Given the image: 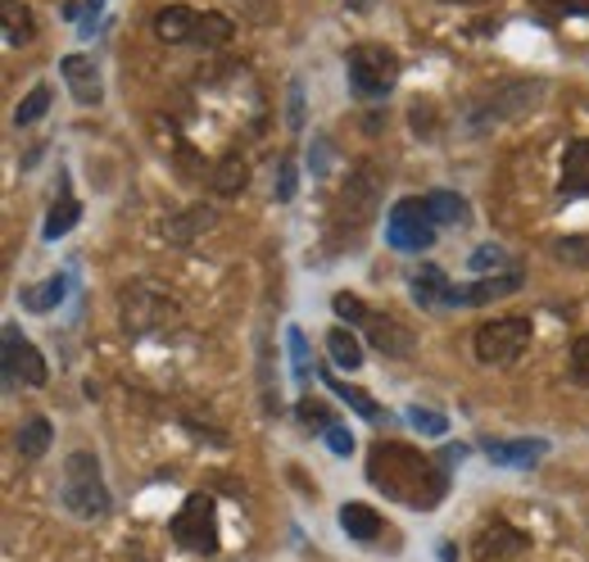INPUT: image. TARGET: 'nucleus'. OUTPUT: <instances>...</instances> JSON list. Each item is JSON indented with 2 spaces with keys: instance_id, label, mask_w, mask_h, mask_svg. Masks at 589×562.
I'll return each instance as SVG.
<instances>
[{
  "instance_id": "72a5a7b5",
  "label": "nucleus",
  "mask_w": 589,
  "mask_h": 562,
  "mask_svg": "<svg viewBox=\"0 0 589 562\" xmlns=\"http://www.w3.org/2000/svg\"><path fill=\"white\" fill-rule=\"evenodd\" d=\"M409 422L422 436H445L450 431V417H440L435 408H409Z\"/></svg>"
},
{
  "instance_id": "cd10ccee",
  "label": "nucleus",
  "mask_w": 589,
  "mask_h": 562,
  "mask_svg": "<svg viewBox=\"0 0 589 562\" xmlns=\"http://www.w3.org/2000/svg\"><path fill=\"white\" fill-rule=\"evenodd\" d=\"M32 41V10L19 6V0H6V45H28Z\"/></svg>"
},
{
  "instance_id": "4be33fe9",
  "label": "nucleus",
  "mask_w": 589,
  "mask_h": 562,
  "mask_svg": "<svg viewBox=\"0 0 589 562\" xmlns=\"http://www.w3.org/2000/svg\"><path fill=\"white\" fill-rule=\"evenodd\" d=\"M51 445H55V427H51V417H28L23 427H19V454H23L28 462L45 458V454H51Z\"/></svg>"
},
{
  "instance_id": "79ce46f5",
  "label": "nucleus",
  "mask_w": 589,
  "mask_h": 562,
  "mask_svg": "<svg viewBox=\"0 0 589 562\" xmlns=\"http://www.w3.org/2000/svg\"><path fill=\"white\" fill-rule=\"evenodd\" d=\"M539 6H554L562 14H589V0H539Z\"/></svg>"
},
{
  "instance_id": "f3484780",
  "label": "nucleus",
  "mask_w": 589,
  "mask_h": 562,
  "mask_svg": "<svg viewBox=\"0 0 589 562\" xmlns=\"http://www.w3.org/2000/svg\"><path fill=\"white\" fill-rule=\"evenodd\" d=\"M562 196H589V140H567L562 150Z\"/></svg>"
},
{
  "instance_id": "7ed1b4c3",
  "label": "nucleus",
  "mask_w": 589,
  "mask_h": 562,
  "mask_svg": "<svg viewBox=\"0 0 589 562\" xmlns=\"http://www.w3.org/2000/svg\"><path fill=\"white\" fill-rule=\"evenodd\" d=\"M64 508L73 512V518L82 522H95V518H105V512L114 508L110 499V486H105V472H101V458H95L91 449H78L69 454L64 462V490H60Z\"/></svg>"
},
{
  "instance_id": "c9c22d12",
  "label": "nucleus",
  "mask_w": 589,
  "mask_h": 562,
  "mask_svg": "<svg viewBox=\"0 0 589 562\" xmlns=\"http://www.w3.org/2000/svg\"><path fill=\"white\" fill-rule=\"evenodd\" d=\"M571 382L576 386H589V336H580L571 345Z\"/></svg>"
},
{
  "instance_id": "c756f323",
  "label": "nucleus",
  "mask_w": 589,
  "mask_h": 562,
  "mask_svg": "<svg viewBox=\"0 0 589 562\" xmlns=\"http://www.w3.org/2000/svg\"><path fill=\"white\" fill-rule=\"evenodd\" d=\"M45 110H51V86H45V82H37V86L28 91V101L14 110V123H19V127H32V123H37Z\"/></svg>"
},
{
  "instance_id": "2f4dec72",
  "label": "nucleus",
  "mask_w": 589,
  "mask_h": 562,
  "mask_svg": "<svg viewBox=\"0 0 589 562\" xmlns=\"http://www.w3.org/2000/svg\"><path fill=\"white\" fill-rule=\"evenodd\" d=\"M286 345H290L294 377H300V382H309V341H304V332H300V326H290V332H286Z\"/></svg>"
},
{
  "instance_id": "9d476101",
  "label": "nucleus",
  "mask_w": 589,
  "mask_h": 562,
  "mask_svg": "<svg viewBox=\"0 0 589 562\" xmlns=\"http://www.w3.org/2000/svg\"><path fill=\"white\" fill-rule=\"evenodd\" d=\"M0 372H6V386H32L41 391L45 382H51V367H45V358L37 354V345L19 332V326L10 322L6 326V345H0Z\"/></svg>"
},
{
  "instance_id": "423d86ee",
  "label": "nucleus",
  "mask_w": 589,
  "mask_h": 562,
  "mask_svg": "<svg viewBox=\"0 0 589 562\" xmlns=\"http://www.w3.org/2000/svg\"><path fill=\"white\" fill-rule=\"evenodd\" d=\"M539 101H545V82H504V86H489L485 101L472 105L467 127H472V132L499 127V123H508V118H521V114L535 110Z\"/></svg>"
},
{
  "instance_id": "f257e3e1",
  "label": "nucleus",
  "mask_w": 589,
  "mask_h": 562,
  "mask_svg": "<svg viewBox=\"0 0 589 562\" xmlns=\"http://www.w3.org/2000/svg\"><path fill=\"white\" fill-rule=\"evenodd\" d=\"M368 481L376 490H385V499H395L413 512H426L445 499L450 490V467L413 449V445H400V440H376L372 454H368Z\"/></svg>"
},
{
  "instance_id": "a211bd4d",
  "label": "nucleus",
  "mask_w": 589,
  "mask_h": 562,
  "mask_svg": "<svg viewBox=\"0 0 589 562\" xmlns=\"http://www.w3.org/2000/svg\"><path fill=\"white\" fill-rule=\"evenodd\" d=\"M209 186H214V196H240L245 186H250V159H245L240 150L223 155L209 173Z\"/></svg>"
},
{
  "instance_id": "f704fd0d",
  "label": "nucleus",
  "mask_w": 589,
  "mask_h": 562,
  "mask_svg": "<svg viewBox=\"0 0 589 562\" xmlns=\"http://www.w3.org/2000/svg\"><path fill=\"white\" fill-rule=\"evenodd\" d=\"M554 254L567 259V263H589V237H567V241H554Z\"/></svg>"
},
{
  "instance_id": "0eeeda50",
  "label": "nucleus",
  "mask_w": 589,
  "mask_h": 562,
  "mask_svg": "<svg viewBox=\"0 0 589 562\" xmlns=\"http://www.w3.org/2000/svg\"><path fill=\"white\" fill-rule=\"evenodd\" d=\"M376 205H381V181L372 168H354L350 181L340 186V200L331 209V227L335 237H350V231H363L372 218H376Z\"/></svg>"
},
{
  "instance_id": "f03ea898",
  "label": "nucleus",
  "mask_w": 589,
  "mask_h": 562,
  "mask_svg": "<svg viewBox=\"0 0 589 562\" xmlns=\"http://www.w3.org/2000/svg\"><path fill=\"white\" fill-rule=\"evenodd\" d=\"M177 322H182L177 295H168L164 287H155V281H127V287L118 291V326L132 341L173 332Z\"/></svg>"
},
{
  "instance_id": "9b49d317",
  "label": "nucleus",
  "mask_w": 589,
  "mask_h": 562,
  "mask_svg": "<svg viewBox=\"0 0 589 562\" xmlns=\"http://www.w3.org/2000/svg\"><path fill=\"white\" fill-rule=\"evenodd\" d=\"M530 549V540L513 527V522H504V518H489L480 531H476V540H472V558L476 562H504V558H517V553H526Z\"/></svg>"
},
{
  "instance_id": "dca6fc26",
  "label": "nucleus",
  "mask_w": 589,
  "mask_h": 562,
  "mask_svg": "<svg viewBox=\"0 0 589 562\" xmlns=\"http://www.w3.org/2000/svg\"><path fill=\"white\" fill-rule=\"evenodd\" d=\"M485 454L499 467H535L549 454V440H485Z\"/></svg>"
},
{
  "instance_id": "a19ab883",
  "label": "nucleus",
  "mask_w": 589,
  "mask_h": 562,
  "mask_svg": "<svg viewBox=\"0 0 589 562\" xmlns=\"http://www.w3.org/2000/svg\"><path fill=\"white\" fill-rule=\"evenodd\" d=\"M290 127H304V91H300V82H290Z\"/></svg>"
},
{
  "instance_id": "37998d69",
  "label": "nucleus",
  "mask_w": 589,
  "mask_h": 562,
  "mask_svg": "<svg viewBox=\"0 0 589 562\" xmlns=\"http://www.w3.org/2000/svg\"><path fill=\"white\" fill-rule=\"evenodd\" d=\"M467 458V445H450L445 454H440V462H445V467H454V462H463Z\"/></svg>"
},
{
  "instance_id": "bb28decb",
  "label": "nucleus",
  "mask_w": 589,
  "mask_h": 562,
  "mask_svg": "<svg viewBox=\"0 0 589 562\" xmlns=\"http://www.w3.org/2000/svg\"><path fill=\"white\" fill-rule=\"evenodd\" d=\"M78 218H82V205L69 196V186H64V196H60V205L51 209V218H45L41 237H45V241H60L64 231H73V227H78Z\"/></svg>"
},
{
  "instance_id": "a18cd8bd",
  "label": "nucleus",
  "mask_w": 589,
  "mask_h": 562,
  "mask_svg": "<svg viewBox=\"0 0 589 562\" xmlns=\"http://www.w3.org/2000/svg\"><path fill=\"white\" fill-rule=\"evenodd\" d=\"M450 6H480V0H450Z\"/></svg>"
},
{
  "instance_id": "473e14b6",
  "label": "nucleus",
  "mask_w": 589,
  "mask_h": 562,
  "mask_svg": "<svg viewBox=\"0 0 589 562\" xmlns=\"http://www.w3.org/2000/svg\"><path fill=\"white\" fill-rule=\"evenodd\" d=\"M331 309H335V318H340V322H354V326H363V322H368V304H363L359 295H350V291H340V295L331 300Z\"/></svg>"
},
{
  "instance_id": "c85d7f7f",
  "label": "nucleus",
  "mask_w": 589,
  "mask_h": 562,
  "mask_svg": "<svg viewBox=\"0 0 589 562\" xmlns=\"http://www.w3.org/2000/svg\"><path fill=\"white\" fill-rule=\"evenodd\" d=\"M236 32V23L227 14H200V23H195V41L200 45H227Z\"/></svg>"
},
{
  "instance_id": "4468645a",
  "label": "nucleus",
  "mask_w": 589,
  "mask_h": 562,
  "mask_svg": "<svg viewBox=\"0 0 589 562\" xmlns=\"http://www.w3.org/2000/svg\"><path fill=\"white\" fill-rule=\"evenodd\" d=\"M409 291L422 309H450L454 304V281L445 277V268H435V263H422L409 281Z\"/></svg>"
},
{
  "instance_id": "aec40b11",
  "label": "nucleus",
  "mask_w": 589,
  "mask_h": 562,
  "mask_svg": "<svg viewBox=\"0 0 589 562\" xmlns=\"http://www.w3.org/2000/svg\"><path fill=\"white\" fill-rule=\"evenodd\" d=\"M64 291H69V277H64V272H51L45 281H32V287H23L19 300H23L28 313H51V309H60Z\"/></svg>"
},
{
  "instance_id": "6ab92c4d",
  "label": "nucleus",
  "mask_w": 589,
  "mask_h": 562,
  "mask_svg": "<svg viewBox=\"0 0 589 562\" xmlns=\"http://www.w3.org/2000/svg\"><path fill=\"white\" fill-rule=\"evenodd\" d=\"M195 23H200V14L190 6H164L155 14V37L168 45H182V41H195Z\"/></svg>"
},
{
  "instance_id": "f8f14e48",
  "label": "nucleus",
  "mask_w": 589,
  "mask_h": 562,
  "mask_svg": "<svg viewBox=\"0 0 589 562\" xmlns=\"http://www.w3.org/2000/svg\"><path fill=\"white\" fill-rule=\"evenodd\" d=\"M363 336H368V345H376L385 358H409L413 354V332L400 322V318H381V313H368V322H363Z\"/></svg>"
},
{
  "instance_id": "7c9ffc66",
  "label": "nucleus",
  "mask_w": 589,
  "mask_h": 562,
  "mask_svg": "<svg viewBox=\"0 0 589 562\" xmlns=\"http://www.w3.org/2000/svg\"><path fill=\"white\" fill-rule=\"evenodd\" d=\"M294 413H300V422H304V427L309 431H331L335 427V422H331V408L327 404H318V399H300V404H294Z\"/></svg>"
},
{
  "instance_id": "ddd939ff",
  "label": "nucleus",
  "mask_w": 589,
  "mask_h": 562,
  "mask_svg": "<svg viewBox=\"0 0 589 562\" xmlns=\"http://www.w3.org/2000/svg\"><path fill=\"white\" fill-rule=\"evenodd\" d=\"M60 73H64V82H69L78 105H101L105 82H101V64H95V55H69L60 64Z\"/></svg>"
},
{
  "instance_id": "6e6552de",
  "label": "nucleus",
  "mask_w": 589,
  "mask_h": 562,
  "mask_svg": "<svg viewBox=\"0 0 589 562\" xmlns=\"http://www.w3.org/2000/svg\"><path fill=\"white\" fill-rule=\"evenodd\" d=\"M173 540L190 553H218V508L209 495H190L182 508H177V518H173Z\"/></svg>"
},
{
  "instance_id": "e433bc0d",
  "label": "nucleus",
  "mask_w": 589,
  "mask_h": 562,
  "mask_svg": "<svg viewBox=\"0 0 589 562\" xmlns=\"http://www.w3.org/2000/svg\"><path fill=\"white\" fill-rule=\"evenodd\" d=\"M294 186H300V181H294V164L281 159V164H277V200H281V205L294 200Z\"/></svg>"
},
{
  "instance_id": "c03bdc74",
  "label": "nucleus",
  "mask_w": 589,
  "mask_h": 562,
  "mask_svg": "<svg viewBox=\"0 0 589 562\" xmlns=\"http://www.w3.org/2000/svg\"><path fill=\"white\" fill-rule=\"evenodd\" d=\"M350 6H354V10H368V6H372V0H350Z\"/></svg>"
},
{
  "instance_id": "b1692460",
  "label": "nucleus",
  "mask_w": 589,
  "mask_h": 562,
  "mask_svg": "<svg viewBox=\"0 0 589 562\" xmlns=\"http://www.w3.org/2000/svg\"><path fill=\"white\" fill-rule=\"evenodd\" d=\"M327 350H331V363L340 372L363 367V341L350 332V326H331V332H327Z\"/></svg>"
},
{
  "instance_id": "393cba45",
  "label": "nucleus",
  "mask_w": 589,
  "mask_h": 562,
  "mask_svg": "<svg viewBox=\"0 0 589 562\" xmlns=\"http://www.w3.org/2000/svg\"><path fill=\"white\" fill-rule=\"evenodd\" d=\"M426 214H431L435 227H458V222L472 218V214H467V200H463L458 191H431V196H426Z\"/></svg>"
},
{
  "instance_id": "39448f33",
  "label": "nucleus",
  "mask_w": 589,
  "mask_h": 562,
  "mask_svg": "<svg viewBox=\"0 0 589 562\" xmlns=\"http://www.w3.org/2000/svg\"><path fill=\"white\" fill-rule=\"evenodd\" d=\"M530 336H535L530 318H489L476 326L472 345H476V358L485 367H508L530 350Z\"/></svg>"
},
{
  "instance_id": "2eb2a0df",
  "label": "nucleus",
  "mask_w": 589,
  "mask_h": 562,
  "mask_svg": "<svg viewBox=\"0 0 589 562\" xmlns=\"http://www.w3.org/2000/svg\"><path fill=\"white\" fill-rule=\"evenodd\" d=\"M513 291H521V272L517 268H508L504 277H480V281H472V287H454V304H489V300H504Z\"/></svg>"
},
{
  "instance_id": "4c0bfd02",
  "label": "nucleus",
  "mask_w": 589,
  "mask_h": 562,
  "mask_svg": "<svg viewBox=\"0 0 589 562\" xmlns=\"http://www.w3.org/2000/svg\"><path fill=\"white\" fill-rule=\"evenodd\" d=\"M472 268L480 272V268H508V254L499 250V246H480L476 254H472Z\"/></svg>"
},
{
  "instance_id": "20e7f679",
  "label": "nucleus",
  "mask_w": 589,
  "mask_h": 562,
  "mask_svg": "<svg viewBox=\"0 0 589 562\" xmlns=\"http://www.w3.org/2000/svg\"><path fill=\"white\" fill-rule=\"evenodd\" d=\"M400 55L390 45H376V41H363L345 55V73H350V91L359 101H381L390 96V86L400 82Z\"/></svg>"
},
{
  "instance_id": "412c9836",
  "label": "nucleus",
  "mask_w": 589,
  "mask_h": 562,
  "mask_svg": "<svg viewBox=\"0 0 589 562\" xmlns=\"http://www.w3.org/2000/svg\"><path fill=\"white\" fill-rule=\"evenodd\" d=\"M340 531H345L350 540L372 544L381 535V512L368 508V503H345V508H340Z\"/></svg>"
},
{
  "instance_id": "a878e982",
  "label": "nucleus",
  "mask_w": 589,
  "mask_h": 562,
  "mask_svg": "<svg viewBox=\"0 0 589 562\" xmlns=\"http://www.w3.org/2000/svg\"><path fill=\"white\" fill-rule=\"evenodd\" d=\"M327 386H331L340 399H345V404H350V408H354L363 422H381V417H385V408H381L372 395H363V391H359V386H350V382H340L335 372H327Z\"/></svg>"
},
{
  "instance_id": "5701e85b",
  "label": "nucleus",
  "mask_w": 589,
  "mask_h": 562,
  "mask_svg": "<svg viewBox=\"0 0 589 562\" xmlns=\"http://www.w3.org/2000/svg\"><path fill=\"white\" fill-rule=\"evenodd\" d=\"M214 227V209H205V205H195V209H186V214H177V218H168V241L173 246H186V241H195V237H205V231Z\"/></svg>"
},
{
  "instance_id": "58836bf2",
  "label": "nucleus",
  "mask_w": 589,
  "mask_h": 562,
  "mask_svg": "<svg viewBox=\"0 0 589 562\" xmlns=\"http://www.w3.org/2000/svg\"><path fill=\"white\" fill-rule=\"evenodd\" d=\"M409 118H413V132H417V136H435V127H431L435 110H431V105H413V110H409Z\"/></svg>"
},
{
  "instance_id": "1a4fd4ad",
  "label": "nucleus",
  "mask_w": 589,
  "mask_h": 562,
  "mask_svg": "<svg viewBox=\"0 0 589 562\" xmlns=\"http://www.w3.org/2000/svg\"><path fill=\"white\" fill-rule=\"evenodd\" d=\"M435 231H440V227L431 222L426 200H417V196L400 200L395 209H390V218H385V241L395 246V250H404V254L431 250V246H435Z\"/></svg>"
},
{
  "instance_id": "ea45409f",
  "label": "nucleus",
  "mask_w": 589,
  "mask_h": 562,
  "mask_svg": "<svg viewBox=\"0 0 589 562\" xmlns=\"http://www.w3.org/2000/svg\"><path fill=\"white\" fill-rule=\"evenodd\" d=\"M327 445H331L340 458H350V454H354V436H350L345 427H331V431H327Z\"/></svg>"
}]
</instances>
